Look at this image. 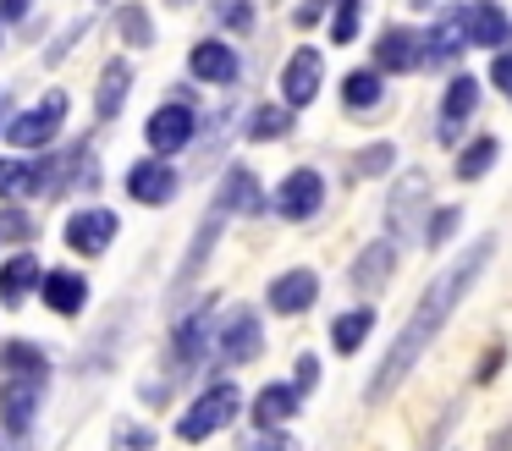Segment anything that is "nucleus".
Masks as SVG:
<instances>
[{
    "label": "nucleus",
    "mask_w": 512,
    "mask_h": 451,
    "mask_svg": "<svg viewBox=\"0 0 512 451\" xmlns=\"http://www.w3.org/2000/svg\"><path fill=\"white\" fill-rule=\"evenodd\" d=\"M215 209H221V215H259V209H265L259 176L248 171V165H226L221 187H215Z\"/></svg>",
    "instance_id": "obj_20"
},
{
    "label": "nucleus",
    "mask_w": 512,
    "mask_h": 451,
    "mask_svg": "<svg viewBox=\"0 0 512 451\" xmlns=\"http://www.w3.org/2000/svg\"><path fill=\"white\" fill-rule=\"evenodd\" d=\"M127 193H133L138 204L160 209V204H171V198L182 193V171L166 160V154H149V160H133V165H127Z\"/></svg>",
    "instance_id": "obj_8"
},
{
    "label": "nucleus",
    "mask_w": 512,
    "mask_h": 451,
    "mask_svg": "<svg viewBox=\"0 0 512 451\" xmlns=\"http://www.w3.org/2000/svg\"><path fill=\"white\" fill-rule=\"evenodd\" d=\"M61 127H67V94L61 88H50L39 105H28V110H17L12 121H6V143H12L17 154H39V149H50V143L61 138Z\"/></svg>",
    "instance_id": "obj_3"
},
{
    "label": "nucleus",
    "mask_w": 512,
    "mask_h": 451,
    "mask_svg": "<svg viewBox=\"0 0 512 451\" xmlns=\"http://www.w3.org/2000/svg\"><path fill=\"white\" fill-rule=\"evenodd\" d=\"M39 303L50 308V314L61 319H78L83 308H89V275L83 270H45V286H39Z\"/></svg>",
    "instance_id": "obj_17"
},
{
    "label": "nucleus",
    "mask_w": 512,
    "mask_h": 451,
    "mask_svg": "<svg viewBox=\"0 0 512 451\" xmlns=\"http://www.w3.org/2000/svg\"><path fill=\"white\" fill-rule=\"evenodd\" d=\"M270 209H276L281 220H314L325 209V176L314 171V165L287 171L276 182V193H270Z\"/></svg>",
    "instance_id": "obj_5"
},
{
    "label": "nucleus",
    "mask_w": 512,
    "mask_h": 451,
    "mask_svg": "<svg viewBox=\"0 0 512 451\" xmlns=\"http://www.w3.org/2000/svg\"><path fill=\"white\" fill-rule=\"evenodd\" d=\"M380 66H358V72L342 77V105L347 110H375L380 99H386V83H380Z\"/></svg>",
    "instance_id": "obj_30"
},
{
    "label": "nucleus",
    "mask_w": 512,
    "mask_h": 451,
    "mask_svg": "<svg viewBox=\"0 0 512 451\" xmlns=\"http://www.w3.org/2000/svg\"><path fill=\"white\" fill-rule=\"evenodd\" d=\"M501 160V143L490 138V132H479V138H468L463 149H457V182H479V176H490V165Z\"/></svg>",
    "instance_id": "obj_31"
},
{
    "label": "nucleus",
    "mask_w": 512,
    "mask_h": 451,
    "mask_svg": "<svg viewBox=\"0 0 512 451\" xmlns=\"http://www.w3.org/2000/svg\"><path fill=\"white\" fill-rule=\"evenodd\" d=\"M490 253H496V237H474V248L463 253L457 264H446L441 275H435L430 286H424V297H419V308L408 314V325L391 336V347L380 352V363H375V374H369V391H364V402H380V396H391L402 380L413 374V363L424 358V352L435 347V336L446 330V319L457 314V303H463L468 292H474V281L485 275V264H490Z\"/></svg>",
    "instance_id": "obj_1"
},
{
    "label": "nucleus",
    "mask_w": 512,
    "mask_h": 451,
    "mask_svg": "<svg viewBox=\"0 0 512 451\" xmlns=\"http://www.w3.org/2000/svg\"><path fill=\"white\" fill-rule=\"evenodd\" d=\"M105 6H111V0H105Z\"/></svg>",
    "instance_id": "obj_47"
},
{
    "label": "nucleus",
    "mask_w": 512,
    "mask_h": 451,
    "mask_svg": "<svg viewBox=\"0 0 512 451\" xmlns=\"http://www.w3.org/2000/svg\"><path fill=\"white\" fill-rule=\"evenodd\" d=\"M34 0H0V22H28Z\"/></svg>",
    "instance_id": "obj_42"
},
{
    "label": "nucleus",
    "mask_w": 512,
    "mask_h": 451,
    "mask_svg": "<svg viewBox=\"0 0 512 451\" xmlns=\"http://www.w3.org/2000/svg\"><path fill=\"white\" fill-rule=\"evenodd\" d=\"M369 330H375V308L358 303V308H347V314L331 319V347L342 352V358H353V352L369 341Z\"/></svg>",
    "instance_id": "obj_29"
},
{
    "label": "nucleus",
    "mask_w": 512,
    "mask_h": 451,
    "mask_svg": "<svg viewBox=\"0 0 512 451\" xmlns=\"http://www.w3.org/2000/svg\"><path fill=\"white\" fill-rule=\"evenodd\" d=\"M45 286V264L34 248H12L0 259V308H23L28 297H39Z\"/></svg>",
    "instance_id": "obj_10"
},
{
    "label": "nucleus",
    "mask_w": 512,
    "mask_h": 451,
    "mask_svg": "<svg viewBox=\"0 0 512 451\" xmlns=\"http://www.w3.org/2000/svg\"><path fill=\"white\" fill-rule=\"evenodd\" d=\"M424 44V66H446L457 50H468V33H463V6H452L441 22H435L430 33H419Z\"/></svg>",
    "instance_id": "obj_24"
},
{
    "label": "nucleus",
    "mask_w": 512,
    "mask_h": 451,
    "mask_svg": "<svg viewBox=\"0 0 512 451\" xmlns=\"http://www.w3.org/2000/svg\"><path fill=\"white\" fill-rule=\"evenodd\" d=\"M243 451H298V440L281 435V429H259V435L243 440Z\"/></svg>",
    "instance_id": "obj_39"
},
{
    "label": "nucleus",
    "mask_w": 512,
    "mask_h": 451,
    "mask_svg": "<svg viewBox=\"0 0 512 451\" xmlns=\"http://www.w3.org/2000/svg\"><path fill=\"white\" fill-rule=\"evenodd\" d=\"M210 341H215V325H210V308H199V314H188L177 325V336H171V358L188 369V363H199L204 352H210Z\"/></svg>",
    "instance_id": "obj_25"
},
{
    "label": "nucleus",
    "mask_w": 512,
    "mask_h": 451,
    "mask_svg": "<svg viewBox=\"0 0 512 451\" xmlns=\"http://www.w3.org/2000/svg\"><path fill=\"white\" fill-rule=\"evenodd\" d=\"M457 215H463V209H452V204H441V209H430V220H424V248H441L446 237H452L457 231Z\"/></svg>",
    "instance_id": "obj_35"
},
{
    "label": "nucleus",
    "mask_w": 512,
    "mask_h": 451,
    "mask_svg": "<svg viewBox=\"0 0 512 451\" xmlns=\"http://www.w3.org/2000/svg\"><path fill=\"white\" fill-rule=\"evenodd\" d=\"M215 347H221L226 363H254L265 352V319L254 308H232L221 319V330H215Z\"/></svg>",
    "instance_id": "obj_9"
},
{
    "label": "nucleus",
    "mask_w": 512,
    "mask_h": 451,
    "mask_svg": "<svg viewBox=\"0 0 512 451\" xmlns=\"http://www.w3.org/2000/svg\"><path fill=\"white\" fill-rule=\"evenodd\" d=\"M281 105H292V110H303V105H314L320 99V83H325V55L314 50V44H298V50L281 61Z\"/></svg>",
    "instance_id": "obj_7"
},
{
    "label": "nucleus",
    "mask_w": 512,
    "mask_h": 451,
    "mask_svg": "<svg viewBox=\"0 0 512 451\" xmlns=\"http://www.w3.org/2000/svg\"><path fill=\"white\" fill-rule=\"evenodd\" d=\"M83 33H89V22H83V17H78V22H72V28H61V44H50V61H61V55H67V50H72V44H78V39H83Z\"/></svg>",
    "instance_id": "obj_40"
},
{
    "label": "nucleus",
    "mask_w": 512,
    "mask_h": 451,
    "mask_svg": "<svg viewBox=\"0 0 512 451\" xmlns=\"http://www.w3.org/2000/svg\"><path fill=\"white\" fill-rule=\"evenodd\" d=\"M375 66L386 77H402V72H419L424 66V44H419V33L413 28H380V39H375Z\"/></svg>",
    "instance_id": "obj_19"
},
{
    "label": "nucleus",
    "mask_w": 512,
    "mask_h": 451,
    "mask_svg": "<svg viewBox=\"0 0 512 451\" xmlns=\"http://www.w3.org/2000/svg\"><path fill=\"white\" fill-rule=\"evenodd\" d=\"M501 358H507V352H501V347H490V352H485V363H479V374H474V380H479V385H485V380H490V374H496V369H501Z\"/></svg>",
    "instance_id": "obj_44"
},
{
    "label": "nucleus",
    "mask_w": 512,
    "mask_h": 451,
    "mask_svg": "<svg viewBox=\"0 0 512 451\" xmlns=\"http://www.w3.org/2000/svg\"><path fill=\"white\" fill-rule=\"evenodd\" d=\"M111 28L122 44H133V50H149L155 44V17H149L144 0H122V6L111 11Z\"/></svg>",
    "instance_id": "obj_28"
},
{
    "label": "nucleus",
    "mask_w": 512,
    "mask_h": 451,
    "mask_svg": "<svg viewBox=\"0 0 512 451\" xmlns=\"http://www.w3.org/2000/svg\"><path fill=\"white\" fill-rule=\"evenodd\" d=\"M479 110V77L474 72H452L441 94V143H457V127Z\"/></svg>",
    "instance_id": "obj_21"
},
{
    "label": "nucleus",
    "mask_w": 512,
    "mask_h": 451,
    "mask_svg": "<svg viewBox=\"0 0 512 451\" xmlns=\"http://www.w3.org/2000/svg\"><path fill=\"white\" fill-rule=\"evenodd\" d=\"M397 248H402L397 237H380V242H369V248L358 253V264H353V286H358V292H380V286L397 275Z\"/></svg>",
    "instance_id": "obj_23"
},
{
    "label": "nucleus",
    "mask_w": 512,
    "mask_h": 451,
    "mask_svg": "<svg viewBox=\"0 0 512 451\" xmlns=\"http://www.w3.org/2000/svg\"><path fill=\"white\" fill-rule=\"evenodd\" d=\"M39 402H45V380H0V424H6V435L23 440L39 418Z\"/></svg>",
    "instance_id": "obj_15"
},
{
    "label": "nucleus",
    "mask_w": 512,
    "mask_h": 451,
    "mask_svg": "<svg viewBox=\"0 0 512 451\" xmlns=\"http://www.w3.org/2000/svg\"><path fill=\"white\" fill-rule=\"evenodd\" d=\"M61 165L50 154H23V160H0V198H34L56 187Z\"/></svg>",
    "instance_id": "obj_12"
},
{
    "label": "nucleus",
    "mask_w": 512,
    "mask_h": 451,
    "mask_svg": "<svg viewBox=\"0 0 512 451\" xmlns=\"http://www.w3.org/2000/svg\"><path fill=\"white\" fill-rule=\"evenodd\" d=\"M188 72H193V83H204V88H232L237 77H243V55L226 39H199L188 50Z\"/></svg>",
    "instance_id": "obj_11"
},
{
    "label": "nucleus",
    "mask_w": 512,
    "mask_h": 451,
    "mask_svg": "<svg viewBox=\"0 0 512 451\" xmlns=\"http://www.w3.org/2000/svg\"><path fill=\"white\" fill-rule=\"evenodd\" d=\"M237 407H243V396H237V385H232V380H215V385H204V391L193 396L188 407H182V418H177V440H188V446H199V440L221 435V429L237 418Z\"/></svg>",
    "instance_id": "obj_2"
},
{
    "label": "nucleus",
    "mask_w": 512,
    "mask_h": 451,
    "mask_svg": "<svg viewBox=\"0 0 512 451\" xmlns=\"http://www.w3.org/2000/svg\"><path fill=\"white\" fill-rule=\"evenodd\" d=\"M358 22H364V0H331V39L336 44H353Z\"/></svg>",
    "instance_id": "obj_33"
},
{
    "label": "nucleus",
    "mask_w": 512,
    "mask_h": 451,
    "mask_svg": "<svg viewBox=\"0 0 512 451\" xmlns=\"http://www.w3.org/2000/svg\"><path fill=\"white\" fill-rule=\"evenodd\" d=\"M127 94H133V66H127L122 55H111V61L100 66V88H94V121L111 127V121L122 116Z\"/></svg>",
    "instance_id": "obj_22"
},
{
    "label": "nucleus",
    "mask_w": 512,
    "mask_h": 451,
    "mask_svg": "<svg viewBox=\"0 0 512 451\" xmlns=\"http://www.w3.org/2000/svg\"><path fill=\"white\" fill-rule=\"evenodd\" d=\"M292 116H298V110L281 105V99H276V105H254L243 116V138L248 143H276V138H287V132H292Z\"/></svg>",
    "instance_id": "obj_26"
},
{
    "label": "nucleus",
    "mask_w": 512,
    "mask_h": 451,
    "mask_svg": "<svg viewBox=\"0 0 512 451\" xmlns=\"http://www.w3.org/2000/svg\"><path fill=\"white\" fill-rule=\"evenodd\" d=\"M463 33L474 50H501L512 39V17L501 11V0H468L463 6Z\"/></svg>",
    "instance_id": "obj_18"
},
{
    "label": "nucleus",
    "mask_w": 512,
    "mask_h": 451,
    "mask_svg": "<svg viewBox=\"0 0 512 451\" xmlns=\"http://www.w3.org/2000/svg\"><path fill=\"white\" fill-rule=\"evenodd\" d=\"M303 407V391L292 380H270L254 391V407H248V418H254V429H287L292 418H298Z\"/></svg>",
    "instance_id": "obj_16"
},
{
    "label": "nucleus",
    "mask_w": 512,
    "mask_h": 451,
    "mask_svg": "<svg viewBox=\"0 0 512 451\" xmlns=\"http://www.w3.org/2000/svg\"><path fill=\"white\" fill-rule=\"evenodd\" d=\"M221 226H226V215L221 209H210V220H204L199 231H193V242H188V259H182V270H177V292L193 281V275L204 270V259H210V248H215V237H221Z\"/></svg>",
    "instance_id": "obj_32"
},
{
    "label": "nucleus",
    "mask_w": 512,
    "mask_h": 451,
    "mask_svg": "<svg viewBox=\"0 0 512 451\" xmlns=\"http://www.w3.org/2000/svg\"><path fill=\"white\" fill-rule=\"evenodd\" d=\"M193 138H199V110L188 105V99H166V105H155L149 110V121H144V143H149V154H182V149H193Z\"/></svg>",
    "instance_id": "obj_4"
},
{
    "label": "nucleus",
    "mask_w": 512,
    "mask_h": 451,
    "mask_svg": "<svg viewBox=\"0 0 512 451\" xmlns=\"http://www.w3.org/2000/svg\"><path fill=\"white\" fill-rule=\"evenodd\" d=\"M149 446H155L149 429H122V451H149Z\"/></svg>",
    "instance_id": "obj_43"
},
{
    "label": "nucleus",
    "mask_w": 512,
    "mask_h": 451,
    "mask_svg": "<svg viewBox=\"0 0 512 451\" xmlns=\"http://www.w3.org/2000/svg\"><path fill=\"white\" fill-rule=\"evenodd\" d=\"M490 83L507 94V105H512V50L501 44V50H490Z\"/></svg>",
    "instance_id": "obj_38"
},
{
    "label": "nucleus",
    "mask_w": 512,
    "mask_h": 451,
    "mask_svg": "<svg viewBox=\"0 0 512 451\" xmlns=\"http://www.w3.org/2000/svg\"><path fill=\"white\" fill-rule=\"evenodd\" d=\"M116 231H122L116 209L89 204V209H72V215H67V226H61V242H67L78 259H100V253L116 242Z\"/></svg>",
    "instance_id": "obj_6"
},
{
    "label": "nucleus",
    "mask_w": 512,
    "mask_h": 451,
    "mask_svg": "<svg viewBox=\"0 0 512 451\" xmlns=\"http://www.w3.org/2000/svg\"><path fill=\"white\" fill-rule=\"evenodd\" d=\"M23 237H34V215L6 209V215H0V242H23Z\"/></svg>",
    "instance_id": "obj_37"
},
{
    "label": "nucleus",
    "mask_w": 512,
    "mask_h": 451,
    "mask_svg": "<svg viewBox=\"0 0 512 451\" xmlns=\"http://www.w3.org/2000/svg\"><path fill=\"white\" fill-rule=\"evenodd\" d=\"M424 204H430V176L424 171H413V176H402L397 182V193H391V237L397 242H408V237H424Z\"/></svg>",
    "instance_id": "obj_13"
},
{
    "label": "nucleus",
    "mask_w": 512,
    "mask_h": 451,
    "mask_svg": "<svg viewBox=\"0 0 512 451\" xmlns=\"http://www.w3.org/2000/svg\"><path fill=\"white\" fill-rule=\"evenodd\" d=\"M265 303L276 308V314H309L314 303H320V275L309 270V264H292V270H281L276 281L265 286Z\"/></svg>",
    "instance_id": "obj_14"
},
{
    "label": "nucleus",
    "mask_w": 512,
    "mask_h": 451,
    "mask_svg": "<svg viewBox=\"0 0 512 451\" xmlns=\"http://www.w3.org/2000/svg\"><path fill=\"white\" fill-rule=\"evenodd\" d=\"M413 6H430V0H413Z\"/></svg>",
    "instance_id": "obj_45"
},
{
    "label": "nucleus",
    "mask_w": 512,
    "mask_h": 451,
    "mask_svg": "<svg viewBox=\"0 0 512 451\" xmlns=\"http://www.w3.org/2000/svg\"><path fill=\"white\" fill-rule=\"evenodd\" d=\"M50 358L45 347H34V341H0V374L6 380H45Z\"/></svg>",
    "instance_id": "obj_27"
},
{
    "label": "nucleus",
    "mask_w": 512,
    "mask_h": 451,
    "mask_svg": "<svg viewBox=\"0 0 512 451\" xmlns=\"http://www.w3.org/2000/svg\"><path fill=\"white\" fill-rule=\"evenodd\" d=\"M0 28H6V22H0ZM0 44H6V39H0Z\"/></svg>",
    "instance_id": "obj_46"
},
{
    "label": "nucleus",
    "mask_w": 512,
    "mask_h": 451,
    "mask_svg": "<svg viewBox=\"0 0 512 451\" xmlns=\"http://www.w3.org/2000/svg\"><path fill=\"white\" fill-rule=\"evenodd\" d=\"M391 165H397V149H391L386 138H380V143H364V149L353 154V171H358V176H386Z\"/></svg>",
    "instance_id": "obj_34"
},
{
    "label": "nucleus",
    "mask_w": 512,
    "mask_h": 451,
    "mask_svg": "<svg viewBox=\"0 0 512 451\" xmlns=\"http://www.w3.org/2000/svg\"><path fill=\"white\" fill-rule=\"evenodd\" d=\"M215 17H221L232 33H248V28H254V6H248V0H215Z\"/></svg>",
    "instance_id": "obj_36"
},
{
    "label": "nucleus",
    "mask_w": 512,
    "mask_h": 451,
    "mask_svg": "<svg viewBox=\"0 0 512 451\" xmlns=\"http://www.w3.org/2000/svg\"><path fill=\"white\" fill-rule=\"evenodd\" d=\"M314 380H320V363H314L309 352H303V358H298V374H292V385H298V391L309 396V391H314Z\"/></svg>",
    "instance_id": "obj_41"
}]
</instances>
